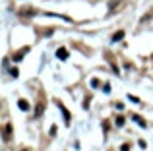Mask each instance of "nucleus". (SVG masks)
Instances as JSON below:
<instances>
[{
  "label": "nucleus",
  "mask_w": 153,
  "mask_h": 151,
  "mask_svg": "<svg viewBox=\"0 0 153 151\" xmlns=\"http://www.w3.org/2000/svg\"><path fill=\"white\" fill-rule=\"evenodd\" d=\"M116 126H124V116H116Z\"/></svg>",
  "instance_id": "nucleus-13"
},
{
  "label": "nucleus",
  "mask_w": 153,
  "mask_h": 151,
  "mask_svg": "<svg viewBox=\"0 0 153 151\" xmlns=\"http://www.w3.org/2000/svg\"><path fill=\"white\" fill-rule=\"evenodd\" d=\"M22 151H29V149H22Z\"/></svg>",
  "instance_id": "nucleus-17"
},
{
  "label": "nucleus",
  "mask_w": 153,
  "mask_h": 151,
  "mask_svg": "<svg viewBox=\"0 0 153 151\" xmlns=\"http://www.w3.org/2000/svg\"><path fill=\"white\" fill-rule=\"evenodd\" d=\"M120 151H130V147H128V145H122V147H120Z\"/></svg>",
  "instance_id": "nucleus-16"
},
{
  "label": "nucleus",
  "mask_w": 153,
  "mask_h": 151,
  "mask_svg": "<svg viewBox=\"0 0 153 151\" xmlns=\"http://www.w3.org/2000/svg\"><path fill=\"white\" fill-rule=\"evenodd\" d=\"M120 2L122 0H111L108 2V10H116V6H120Z\"/></svg>",
  "instance_id": "nucleus-10"
},
{
  "label": "nucleus",
  "mask_w": 153,
  "mask_h": 151,
  "mask_svg": "<svg viewBox=\"0 0 153 151\" xmlns=\"http://www.w3.org/2000/svg\"><path fill=\"white\" fill-rule=\"evenodd\" d=\"M132 118H134V122H138V124L142 126V128H146V126H147V122L143 120V118L140 116V114H134V116H132Z\"/></svg>",
  "instance_id": "nucleus-6"
},
{
  "label": "nucleus",
  "mask_w": 153,
  "mask_h": 151,
  "mask_svg": "<svg viewBox=\"0 0 153 151\" xmlns=\"http://www.w3.org/2000/svg\"><path fill=\"white\" fill-rule=\"evenodd\" d=\"M58 109L62 110V114H64V122H66V124H70V113L66 110V107H64L62 103H58Z\"/></svg>",
  "instance_id": "nucleus-3"
},
{
  "label": "nucleus",
  "mask_w": 153,
  "mask_h": 151,
  "mask_svg": "<svg viewBox=\"0 0 153 151\" xmlns=\"http://www.w3.org/2000/svg\"><path fill=\"white\" fill-rule=\"evenodd\" d=\"M43 110H45V105H43V103H39V105L35 107V118L43 116Z\"/></svg>",
  "instance_id": "nucleus-5"
},
{
  "label": "nucleus",
  "mask_w": 153,
  "mask_h": 151,
  "mask_svg": "<svg viewBox=\"0 0 153 151\" xmlns=\"http://www.w3.org/2000/svg\"><path fill=\"white\" fill-rule=\"evenodd\" d=\"M56 56H58L60 60H66V58H68V50L64 49V47H60V49L56 50Z\"/></svg>",
  "instance_id": "nucleus-4"
},
{
  "label": "nucleus",
  "mask_w": 153,
  "mask_h": 151,
  "mask_svg": "<svg viewBox=\"0 0 153 151\" xmlns=\"http://www.w3.org/2000/svg\"><path fill=\"white\" fill-rule=\"evenodd\" d=\"M10 74L14 76V78H18V76H19V70H18V68L14 66V68H10Z\"/></svg>",
  "instance_id": "nucleus-12"
},
{
  "label": "nucleus",
  "mask_w": 153,
  "mask_h": 151,
  "mask_svg": "<svg viewBox=\"0 0 153 151\" xmlns=\"http://www.w3.org/2000/svg\"><path fill=\"white\" fill-rule=\"evenodd\" d=\"M151 16H153V10H149V12H147V14H146V16H143V18H142V19H140V21H142V23H143V21H147V19H149V18H151Z\"/></svg>",
  "instance_id": "nucleus-11"
},
{
  "label": "nucleus",
  "mask_w": 153,
  "mask_h": 151,
  "mask_svg": "<svg viewBox=\"0 0 153 151\" xmlns=\"http://www.w3.org/2000/svg\"><path fill=\"white\" fill-rule=\"evenodd\" d=\"M35 10L33 8H25V10H19V16H33Z\"/></svg>",
  "instance_id": "nucleus-8"
},
{
  "label": "nucleus",
  "mask_w": 153,
  "mask_h": 151,
  "mask_svg": "<svg viewBox=\"0 0 153 151\" xmlns=\"http://www.w3.org/2000/svg\"><path fill=\"white\" fill-rule=\"evenodd\" d=\"M18 107L22 110H29V105H27V101H23V99H19V101H18Z\"/></svg>",
  "instance_id": "nucleus-9"
},
{
  "label": "nucleus",
  "mask_w": 153,
  "mask_h": 151,
  "mask_svg": "<svg viewBox=\"0 0 153 151\" xmlns=\"http://www.w3.org/2000/svg\"><path fill=\"white\" fill-rule=\"evenodd\" d=\"M91 85H93V87H99V79L93 78V79H91Z\"/></svg>",
  "instance_id": "nucleus-14"
},
{
  "label": "nucleus",
  "mask_w": 153,
  "mask_h": 151,
  "mask_svg": "<svg viewBox=\"0 0 153 151\" xmlns=\"http://www.w3.org/2000/svg\"><path fill=\"white\" fill-rule=\"evenodd\" d=\"M27 50H29V49H27V47H25V49H22V50H18V53L14 54V60H22V58H23V54H25Z\"/></svg>",
  "instance_id": "nucleus-7"
},
{
  "label": "nucleus",
  "mask_w": 153,
  "mask_h": 151,
  "mask_svg": "<svg viewBox=\"0 0 153 151\" xmlns=\"http://www.w3.org/2000/svg\"><path fill=\"white\" fill-rule=\"evenodd\" d=\"M128 99H130V101H134V103H140V99L134 97V95H128Z\"/></svg>",
  "instance_id": "nucleus-15"
},
{
  "label": "nucleus",
  "mask_w": 153,
  "mask_h": 151,
  "mask_svg": "<svg viewBox=\"0 0 153 151\" xmlns=\"http://www.w3.org/2000/svg\"><path fill=\"white\" fill-rule=\"evenodd\" d=\"M2 138H4V141H10V140H12V124H10V122H6V124H4V134H2Z\"/></svg>",
  "instance_id": "nucleus-1"
},
{
  "label": "nucleus",
  "mask_w": 153,
  "mask_h": 151,
  "mask_svg": "<svg viewBox=\"0 0 153 151\" xmlns=\"http://www.w3.org/2000/svg\"><path fill=\"white\" fill-rule=\"evenodd\" d=\"M124 35H126V33H124V29H118V31H114V33H112L111 41L112 43H118V41H122V39H124Z\"/></svg>",
  "instance_id": "nucleus-2"
}]
</instances>
